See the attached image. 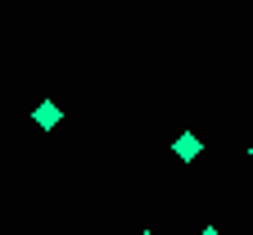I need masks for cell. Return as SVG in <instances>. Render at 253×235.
<instances>
[{
	"mask_svg": "<svg viewBox=\"0 0 253 235\" xmlns=\"http://www.w3.org/2000/svg\"><path fill=\"white\" fill-rule=\"evenodd\" d=\"M199 235H221V231H217V226H204V231H199Z\"/></svg>",
	"mask_w": 253,
	"mask_h": 235,
	"instance_id": "3",
	"label": "cell"
},
{
	"mask_svg": "<svg viewBox=\"0 0 253 235\" xmlns=\"http://www.w3.org/2000/svg\"><path fill=\"white\" fill-rule=\"evenodd\" d=\"M59 122V104H41L37 109V127H54Z\"/></svg>",
	"mask_w": 253,
	"mask_h": 235,
	"instance_id": "2",
	"label": "cell"
},
{
	"mask_svg": "<svg viewBox=\"0 0 253 235\" xmlns=\"http://www.w3.org/2000/svg\"><path fill=\"white\" fill-rule=\"evenodd\" d=\"M140 235H154V231H140Z\"/></svg>",
	"mask_w": 253,
	"mask_h": 235,
	"instance_id": "4",
	"label": "cell"
},
{
	"mask_svg": "<svg viewBox=\"0 0 253 235\" xmlns=\"http://www.w3.org/2000/svg\"><path fill=\"white\" fill-rule=\"evenodd\" d=\"M249 158H253V149H249Z\"/></svg>",
	"mask_w": 253,
	"mask_h": 235,
	"instance_id": "5",
	"label": "cell"
},
{
	"mask_svg": "<svg viewBox=\"0 0 253 235\" xmlns=\"http://www.w3.org/2000/svg\"><path fill=\"white\" fill-rule=\"evenodd\" d=\"M172 149H176V158H181V163H190V158H199L204 141L195 136V131H185V136H176V145H172Z\"/></svg>",
	"mask_w": 253,
	"mask_h": 235,
	"instance_id": "1",
	"label": "cell"
}]
</instances>
